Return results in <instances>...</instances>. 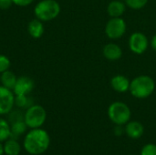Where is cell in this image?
Masks as SVG:
<instances>
[{"label":"cell","instance_id":"obj_25","mask_svg":"<svg viewBox=\"0 0 156 155\" xmlns=\"http://www.w3.org/2000/svg\"><path fill=\"white\" fill-rule=\"evenodd\" d=\"M150 47L154 52H156V34L154 35L150 39Z\"/></svg>","mask_w":156,"mask_h":155},{"label":"cell","instance_id":"obj_26","mask_svg":"<svg viewBox=\"0 0 156 155\" xmlns=\"http://www.w3.org/2000/svg\"><path fill=\"white\" fill-rule=\"evenodd\" d=\"M4 146L2 144V143H0V155H4Z\"/></svg>","mask_w":156,"mask_h":155},{"label":"cell","instance_id":"obj_6","mask_svg":"<svg viewBox=\"0 0 156 155\" xmlns=\"http://www.w3.org/2000/svg\"><path fill=\"white\" fill-rule=\"evenodd\" d=\"M127 31V23L122 17H110L107 21L104 32L111 40H118L122 38Z\"/></svg>","mask_w":156,"mask_h":155},{"label":"cell","instance_id":"obj_24","mask_svg":"<svg viewBox=\"0 0 156 155\" xmlns=\"http://www.w3.org/2000/svg\"><path fill=\"white\" fill-rule=\"evenodd\" d=\"M13 5L12 0H0V9L2 10H6L11 7Z\"/></svg>","mask_w":156,"mask_h":155},{"label":"cell","instance_id":"obj_12","mask_svg":"<svg viewBox=\"0 0 156 155\" xmlns=\"http://www.w3.org/2000/svg\"><path fill=\"white\" fill-rule=\"evenodd\" d=\"M127 5L124 1L112 0L107 5V13L110 17H122L125 13Z\"/></svg>","mask_w":156,"mask_h":155},{"label":"cell","instance_id":"obj_3","mask_svg":"<svg viewBox=\"0 0 156 155\" xmlns=\"http://www.w3.org/2000/svg\"><path fill=\"white\" fill-rule=\"evenodd\" d=\"M60 5L56 0H41L34 8L36 18L42 22H48L57 18L60 14Z\"/></svg>","mask_w":156,"mask_h":155},{"label":"cell","instance_id":"obj_13","mask_svg":"<svg viewBox=\"0 0 156 155\" xmlns=\"http://www.w3.org/2000/svg\"><path fill=\"white\" fill-rule=\"evenodd\" d=\"M125 132L131 139H139L144 132V127L138 121H130L125 124Z\"/></svg>","mask_w":156,"mask_h":155},{"label":"cell","instance_id":"obj_4","mask_svg":"<svg viewBox=\"0 0 156 155\" xmlns=\"http://www.w3.org/2000/svg\"><path fill=\"white\" fill-rule=\"evenodd\" d=\"M108 117L116 125H125L131 121L132 111L130 107L122 101H114L108 108Z\"/></svg>","mask_w":156,"mask_h":155},{"label":"cell","instance_id":"obj_7","mask_svg":"<svg viewBox=\"0 0 156 155\" xmlns=\"http://www.w3.org/2000/svg\"><path fill=\"white\" fill-rule=\"evenodd\" d=\"M128 47L132 53L135 55H143L149 48L150 40L144 33L136 31L130 35L128 39Z\"/></svg>","mask_w":156,"mask_h":155},{"label":"cell","instance_id":"obj_1","mask_svg":"<svg viewBox=\"0 0 156 155\" xmlns=\"http://www.w3.org/2000/svg\"><path fill=\"white\" fill-rule=\"evenodd\" d=\"M50 145V136L47 131L37 128L31 129L25 135L23 147L25 151L31 155L44 153Z\"/></svg>","mask_w":156,"mask_h":155},{"label":"cell","instance_id":"obj_19","mask_svg":"<svg viewBox=\"0 0 156 155\" xmlns=\"http://www.w3.org/2000/svg\"><path fill=\"white\" fill-rule=\"evenodd\" d=\"M15 105L20 109H27L33 105L32 100L28 95H15Z\"/></svg>","mask_w":156,"mask_h":155},{"label":"cell","instance_id":"obj_9","mask_svg":"<svg viewBox=\"0 0 156 155\" xmlns=\"http://www.w3.org/2000/svg\"><path fill=\"white\" fill-rule=\"evenodd\" d=\"M35 88L34 80L27 76L17 78L13 92L15 95H28Z\"/></svg>","mask_w":156,"mask_h":155},{"label":"cell","instance_id":"obj_8","mask_svg":"<svg viewBox=\"0 0 156 155\" xmlns=\"http://www.w3.org/2000/svg\"><path fill=\"white\" fill-rule=\"evenodd\" d=\"M15 106V94L9 90L0 85V116L9 114Z\"/></svg>","mask_w":156,"mask_h":155},{"label":"cell","instance_id":"obj_17","mask_svg":"<svg viewBox=\"0 0 156 155\" xmlns=\"http://www.w3.org/2000/svg\"><path fill=\"white\" fill-rule=\"evenodd\" d=\"M11 126V136L10 138L13 139H16L18 136L24 134L27 130V125L26 124V122H24V120H19L16 122H12Z\"/></svg>","mask_w":156,"mask_h":155},{"label":"cell","instance_id":"obj_10","mask_svg":"<svg viewBox=\"0 0 156 155\" xmlns=\"http://www.w3.org/2000/svg\"><path fill=\"white\" fill-rule=\"evenodd\" d=\"M123 51L122 47L114 42L107 43L102 48V56L109 61H118L122 58Z\"/></svg>","mask_w":156,"mask_h":155},{"label":"cell","instance_id":"obj_14","mask_svg":"<svg viewBox=\"0 0 156 155\" xmlns=\"http://www.w3.org/2000/svg\"><path fill=\"white\" fill-rule=\"evenodd\" d=\"M45 31L43 22L37 18L32 19L27 25V32L33 38H40Z\"/></svg>","mask_w":156,"mask_h":155},{"label":"cell","instance_id":"obj_5","mask_svg":"<svg viewBox=\"0 0 156 155\" xmlns=\"http://www.w3.org/2000/svg\"><path fill=\"white\" fill-rule=\"evenodd\" d=\"M47 120V111L45 108L38 104H33L26 110L24 113V122L29 129L41 128Z\"/></svg>","mask_w":156,"mask_h":155},{"label":"cell","instance_id":"obj_16","mask_svg":"<svg viewBox=\"0 0 156 155\" xmlns=\"http://www.w3.org/2000/svg\"><path fill=\"white\" fill-rule=\"evenodd\" d=\"M16 79H17V78L15 75V73L10 71L9 69L1 73V75H0V82L2 84V86L7 88L9 90H14Z\"/></svg>","mask_w":156,"mask_h":155},{"label":"cell","instance_id":"obj_18","mask_svg":"<svg viewBox=\"0 0 156 155\" xmlns=\"http://www.w3.org/2000/svg\"><path fill=\"white\" fill-rule=\"evenodd\" d=\"M11 136V126L6 120L0 117V143H5Z\"/></svg>","mask_w":156,"mask_h":155},{"label":"cell","instance_id":"obj_21","mask_svg":"<svg viewBox=\"0 0 156 155\" xmlns=\"http://www.w3.org/2000/svg\"><path fill=\"white\" fill-rule=\"evenodd\" d=\"M11 66L10 59L3 54H0V74L8 70Z\"/></svg>","mask_w":156,"mask_h":155},{"label":"cell","instance_id":"obj_15","mask_svg":"<svg viewBox=\"0 0 156 155\" xmlns=\"http://www.w3.org/2000/svg\"><path fill=\"white\" fill-rule=\"evenodd\" d=\"M3 146L5 155H19L21 153V145L16 139L9 138L4 143Z\"/></svg>","mask_w":156,"mask_h":155},{"label":"cell","instance_id":"obj_22","mask_svg":"<svg viewBox=\"0 0 156 155\" xmlns=\"http://www.w3.org/2000/svg\"><path fill=\"white\" fill-rule=\"evenodd\" d=\"M141 155H156V145L154 143H148L144 145L141 151Z\"/></svg>","mask_w":156,"mask_h":155},{"label":"cell","instance_id":"obj_20","mask_svg":"<svg viewBox=\"0 0 156 155\" xmlns=\"http://www.w3.org/2000/svg\"><path fill=\"white\" fill-rule=\"evenodd\" d=\"M128 8L132 10H141L146 6L149 0H124Z\"/></svg>","mask_w":156,"mask_h":155},{"label":"cell","instance_id":"obj_23","mask_svg":"<svg viewBox=\"0 0 156 155\" xmlns=\"http://www.w3.org/2000/svg\"><path fill=\"white\" fill-rule=\"evenodd\" d=\"M13 4L17 5V6H22V7H25V6H27L29 5H31L34 0H12Z\"/></svg>","mask_w":156,"mask_h":155},{"label":"cell","instance_id":"obj_2","mask_svg":"<svg viewBox=\"0 0 156 155\" xmlns=\"http://www.w3.org/2000/svg\"><path fill=\"white\" fill-rule=\"evenodd\" d=\"M155 88L154 79L149 75L142 74L131 80L129 92L135 99L144 100L153 95Z\"/></svg>","mask_w":156,"mask_h":155},{"label":"cell","instance_id":"obj_11","mask_svg":"<svg viewBox=\"0 0 156 155\" xmlns=\"http://www.w3.org/2000/svg\"><path fill=\"white\" fill-rule=\"evenodd\" d=\"M130 84L131 79H129V78L122 74H116L110 80V85L112 89L118 93H125L129 91Z\"/></svg>","mask_w":156,"mask_h":155}]
</instances>
